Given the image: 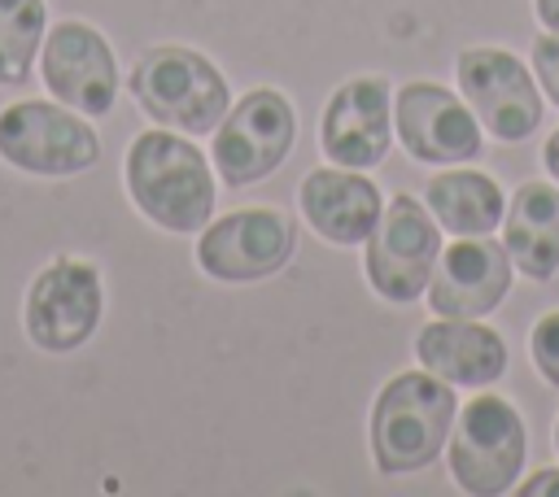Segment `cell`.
<instances>
[{"label":"cell","instance_id":"cell-1","mask_svg":"<svg viewBox=\"0 0 559 497\" xmlns=\"http://www.w3.org/2000/svg\"><path fill=\"white\" fill-rule=\"evenodd\" d=\"M454 384L432 371H406L389 379L371 410V458L384 475H411L428 466L454 427Z\"/></svg>","mask_w":559,"mask_h":497},{"label":"cell","instance_id":"cell-2","mask_svg":"<svg viewBox=\"0 0 559 497\" xmlns=\"http://www.w3.org/2000/svg\"><path fill=\"white\" fill-rule=\"evenodd\" d=\"M127 187L144 218L166 231H201L214 209V179L197 144L170 131H144L127 148Z\"/></svg>","mask_w":559,"mask_h":497},{"label":"cell","instance_id":"cell-3","mask_svg":"<svg viewBox=\"0 0 559 497\" xmlns=\"http://www.w3.org/2000/svg\"><path fill=\"white\" fill-rule=\"evenodd\" d=\"M131 96L153 122L188 135H210L227 118L223 74L201 52L179 44H157L140 52L131 70Z\"/></svg>","mask_w":559,"mask_h":497},{"label":"cell","instance_id":"cell-4","mask_svg":"<svg viewBox=\"0 0 559 497\" xmlns=\"http://www.w3.org/2000/svg\"><path fill=\"white\" fill-rule=\"evenodd\" d=\"M528 436L524 419L507 397H472L454 414V436H450V475L459 480L463 493L493 497L507 493L524 466Z\"/></svg>","mask_w":559,"mask_h":497},{"label":"cell","instance_id":"cell-5","mask_svg":"<svg viewBox=\"0 0 559 497\" xmlns=\"http://www.w3.org/2000/svg\"><path fill=\"white\" fill-rule=\"evenodd\" d=\"M0 157L26 174H83L100 157L96 131L61 105L17 100L0 109Z\"/></svg>","mask_w":559,"mask_h":497},{"label":"cell","instance_id":"cell-6","mask_svg":"<svg viewBox=\"0 0 559 497\" xmlns=\"http://www.w3.org/2000/svg\"><path fill=\"white\" fill-rule=\"evenodd\" d=\"M437 257H441V231H437L432 214L415 196L397 192L384 205L371 235H367V279H371V288L384 301H397V305L419 301V292L432 279Z\"/></svg>","mask_w":559,"mask_h":497},{"label":"cell","instance_id":"cell-7","mask_svg":"<svg viewBox=\"0 0 559 497\" xmlns=\"http://www.w3.org/2000/svg\"><path fill=\"white\" fill-rule=\"evenodd\" d=\"M297 140V113L275 87L249 92L218 126H214V166L223 183L245 187L266 179Z\"/></svg>","mask_w":559,"mask_h":497},{"label":"cell","instance_id":"cell-8","mask_svg":"<svg viewBox=\"0 0 559 497\" xmlns=\"http://www.w3.org/2000/svg\"><path fill=\"white\" fill-rule=\"evenodd\" d=\"M100 275L92 262L61 257L44 266L26 292V336L44 353H70L87 344V336L100 323Z\"/></svg>","mask_w":559,"mask_h":497},{"label":"cell","instance_id":"cell-9","mask_svg":"<svg viewBox=\"0 0 559 497\" xmlns=\"http://www.w3.org/2000/svg\"><path fill=\"white\" fill-rule=\"evenodd\" d=\"M459 87L476 122L502 144L528 140L542 122V96L520 57H511L507 48H467L459 57Z\"/></svg>","mask_w":559,"mask_h":497},{"label":"cell","instance_id":"cell-10","mask_svg":"<svg viewBox=\"0 0 559 497\" xmlns=\"http://www.w3.org/2000/svg\"><path fill=\"white\" fill-rule=\"evenodd\" d=\"M293 248H297V231L280 209H236L201 235L197 257L205 275L227 283H249L284 270Z\"/></svg>","mask_w":559,"mask_h":497},{"label":"cell","instance_id":"cell-11","mask_svg":"<svg viewBox=\"0 0 559 497\" xmlns=\"http://www.w3.org/2000/svg\"><path fill=\"white\" fill-rule=\"evenodd\" d=\"M44 83L61 105L87 118L109 113L118 96V65L105 35L87 22H57L44 39Z\"/></svg>","mask_w":559,"mask_h":497},{"label":"cell","instance_id":"cell-12","mask_svg":"<svg viewBox=\"0 0 559 497\" xmlns=\"http://www.w3.org/2000/svg\"><path fill=\"white\" fill-rule=\"evenodd\" d=\"M511 288V253L485 235H459L432 266L428 305L441 318H480Z\"/></svg>","mask_w":559,"mask_h":497},{"label":"cell","instance_id":"cell-13","mask_svg":"<svg viewBox=\"0 0 559 497\" xmlns=\"http://www.w3.org/2000/svg\"><path fill=\"white\" fill-rule=\"evenodd\" d=\"M397 135L419 161H472L480 153L476 113L437 83H406L397 92Z\"/></svg>","mask_w":559,"mask_h":497},{"label":"cell","instance_id":"cell-14","mask_svg":"<svg viewBox=\"0 0 559 497\" xmlns=\"http://www.w3.org/2000/svg\"><path fill=\"white\" fill-rule=\"evenodd\" d=\"M393 140L389 126V87L384 78H349L332 92L323 109V153L336 166L367 170L384 161Z\"/></svg>","mask_w":559,"mask_h":497},{"label":"cell","instance_id":"cell-15","mask_svg":"<svg viewBox=\"0 0 559 497\" xmlns=\"http://www.w3.org/2000/svg\"><path fill=\"white\" fill-rule=\"evenodd\" d=\"M297 201H301L306 222L323 240H332V244H358V240H367L371 227L384 214V201H380L376 183L362 179V174H354L349 166H341V170L336 166L310 170L301 179Z\"/></svg>","mask_w":559,"mask_h":497},{"label":"cell","instance_id":"cell-16","mask_svg":"<svg viewBox=\"0 0 559 497\" xmlns=\"http://www.w3.org/2000/svg\"><path fill=\"white\" fill-rule=\"evenodd\" d=\"M415 357L424 362V371L441 375L454 388H480L507 371L502 336L472 318H437V323L419 327Z\"/></svg>","mask_w":559,"mask_h":497},{"label":"cell","instance_id":"cell-17","mask_svg":"<svg viewBox=\"0 0 559 497\" xmlns=\"http://www.w3.org/2000/svg\"><path fill=\"white\" fill-rule=\"evenodd\" d=\"M502 244L528 279H550L559 270V187L520 183L502 214Z\"/></svg>","mask_w":559,"mask_h":497},{"label":"cell","instance_id":"cell-18","mask_svg":"<svg viewBox=\"0 0 559 497\" xmlns=\"http://www.w3.org/2000/svg\"><path fill=\"white\" fill-rule=\"evenodd\" d=\"M424 201L437 214V222L445 231H454V235H489L507 214L502 187L480 170H445V174H437L428 183Z\"/></svg>","mask_w":559,"mask_h":497},{"label":"cell","instance_id":"cell-19","mask_svg":"<svg viewBox=\"0 0 559 497\" xmlns=\"http://www.w3.org/2000/svg\"><path fill=\"white\" fill-rule=\"evenodd\" d=\"M44 0H0V87L31 78V61L44 44Z\"/></svg>","mask_w":559,"mask_h":497},{"label":"cell","instance_id":"cell-20","mask_svg":"<svg viewBox=\"0 0 559 497\" xmlns=\"http://www.w3.org/2000/svg\"><path fill=\"white\" fill-rule=\"evenodd\" d=\"M533 362L550 388H559V310L533 323Z\"/></svg>","mask_w":559,"mask_h":497},{"label":"cell","instance_id":"cell-21","mask_svg":"<svg viewBox=\"0 0 559 497\" xmlns=\"http://www.w3.org/2000/svg\"><path fill=\"white\" fill-rule=\"evenodd\" d=\"M533 70H537V78H542V92L559 105V31H555V35H542V39L533 44Z\"/></svg>","mask_w":559,"mask_h":497},{"label":"cell","instance_id":"cell-22","mask_svg":"<svg viewBox=\"0 0 559 497\" xmlns=\"http://www.w3.org/2000/svg\"><path fill=\"white\" fill-rule=\"evenodd\" d=\"M528 497H559V471H537L528 484H524Z\"/></svg>","mask_w":559,"mask_h":497},{"label":"cell","instance_id":"cell-23","mask_svg":"<svg viewBox=\"0 0 559 497\" xmlns=\"http://www.w3.org/2000/svg\"><path fill=\"white\" fill-rule=\"evenodd\" d=\"M542 161H546V170L559 179V131L546 140V148H542Z\"/></svg>","mask_w":559,"mask_h":497},{"label":"cell","instance_id":"cell-24","mask_svg":"<svg viewBox=\"0 0 559 497\" xmlns=\"http://www.w3.org/2000/svg\"><path fill=\"white\" fill-rule=\"evenodd\" d=\"M537 17H542L550 31H559V0H537Z\"/></svg>","mask_w":559,"mask_h":497},{"label":"cell","instance_id":"cell-25","mask_svg":"<svg viewBox=\"0 0 559 497\" xmlns=\"http://www.w3.org/2000/svg\"><path fill=\"white\" fill-rule=\"evenodd\" d=\"M555 449H559V423H555Z\"/></svg>","mask_w":559,"mask_h":497}]
</instances>
